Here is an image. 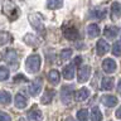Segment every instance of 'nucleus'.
<instances>
[{
	"instance_id": "1",
	"label": "nucleus",
	"mask_w": 121,
	"mask_h": 121,
	"mask_svg": "<svg viewBox=\"0 0 121 121\" xmlns=\"http://www.w3.org/2000/svg\"><path fill=\"white\" fill-rule=\"evenodd\" d=\"M3 13L11 20H15L19 15V9L11 0H3Z\"/></svg>"
},
{
	"instance_id": "2",
	"label": "nucleus",
	"mask_w": 121,
	"mask_h": 121,
	"mask_svg": "<svg viewBox=\"0 0 121 121\" xmlns=\"http://www.w3.org/2000/svg\"><path fill=\"white\" fill-rule=\"evenodd\" d=\"M40 64H42V58L38 54H32L26 58V62H25V67L28 69L29 73H35V72L39 71L40 68Z\"/></svg>"
},
{
	"instance_id": "3",
	"label": "nucleus",
	"mask_w": 121,
	"mask_h": 121,
	"mask_svg": "<svg viewBox=\"0 0 121 121\" xmlns=\"http://www.w3.org/2000/svg\"><path fill=\"white\" fill-rule=\"evenodd\" d=\"M29 23L32 24V26L38 32H44V23H43V18H42L40 14L38 13H33L29 15Z\"/></svg>"
},
{
	"instance_id": "4",
	"label": "nucleus",
	"mask_w": 121,
	"mask_h": 121,
	"mask_svg": "<svg viewBox=\"0 0 121 121\" xmlns=\"http://www.w3.org/2000/svg\"><path fill=\"white\" fill-rule=\"evenodd\" d=\"M72 98H73V87L72 86H63L62 91H60V100L64 105L71 104Z\"/></svg>"
},
{
	"instance_id": "5",
	"label": "nucleus",
	"mask_w": 121,
	"mask_h": 121,
	"mask_svg": "<svg viewBox=\"0 0 121 121\" xmlns=\"http://www.w3.org/2000/svg\"><path fill=\"white\" fill-rule=\"evenodd\" d=\"M42 78H35L34 81L29 85V95L30 96H33V97H35L38 96V95L40 93V90H42Z\"/></svg>"
},
{
	"instance_id": "6",
	"label": "nucleus",
	"mask_w": 121,
	"mask_h": 121,
	"mask_svg": "<svg viewBox=\"0 0 121 121\" xmlns=\"http://www.w3.org/2000/svg\"><path fill=\"white\" fill-rule=\"evenodd\" d=\"M90 76H91V67L90 66L81 67L78 71V82H81V83L87 82L90 78Z\"/></svg>"
},
{
	"instance_id": "7",
	"label": "nucleus",
	"mask_w": 121,
	"mask_h": 121,
	"mask_svg": "<svg viewBox=\"0 0 121 121\" xmlns=\"http://www.w3.org/2000/svg\"><path fill=\"white\" fill-rule=\"evenodd\" d=\"M63 34H64V37H66L68 40H76V39H78V37H79L78 30L76 29L74 26H68V28H64Z\"/></svg>"
},
{
	"instance_id": "8",
	"label": "nucleus",
	"mask_w": 121,
	"mask_h": 121,
	"mask_svg": "<svg viewBox=\"0 0 121 121\" xmlns=\"http://www.w3.org/2000/svg\"><path fill=\"white\" fill-rule=\"evenodd\" d=\"M116 67H117L116 62L112 58H106L104 60V63H102V68H104L106 73H113L116 71Z\"/></svg>"
},
{
	"instance_id": "9",
	"label": "nucleus",
	"mask_w": 121,
	"mask_h": 121,
	"mask_svg": "<svg viewBox=\"0 0 121 121\" xmlns=\"http://www.w3.org/2000/svg\"><path fill=\"white\" fill-rule=\"evenodd\" d=\"M101 101L102 104L105 106H107V107H115L117 105V97L113 96V95H104V96L101 97Z\"/></svg>"
},
{
	"instance_id": "10",
	"label": "nucleus",
	"mask_w": 121,
	"mask_h": 121,
	"mask_svg": "<svg viewBox=\"0 0 121 121\" xmlns=\"http://www.w3.org/2000/svg\"><path fill=\"white\" fill-rule=\"evenodd\" d=\"M96 51H97V54H98V56H105L106 53L110 51V44H108L106 40L100 39V40L97 42Z\"/></svg>"
},
{
	"instance_id": "11",
	"label": "nucleus",
	"mask_w": 121,
	"mask_h": 121,
	"mask_svg": "<svg viewBox=\"0 0 121 121\" xmlns=\"http://www.w3.org/2000/svg\"><path fill=\"white\" fill-rule=\"evenodd\" d=\"M120 29L117 28V26L115 25H107L104 30V34L106 38H108V39H115V38L117 37V34H119Z\"/></svg>"
},
{
	"instance_id": "12",
	"label": "nucleus",
	"mask_w": 121,
	"mask_h": 121,
	"mask_svg": "<svg viewBox=\"0 0 121 121\" xmlns=\"http://www.w3.org/2000/svg\"><path fill=\"white\" fill-rule=\"evenodd\" d=\"M88 96H90V91H88V88H86V87H82L81 90L76 91L74 98H76V101L82 102V101L87 100V98H88Z\"/></svg>"
},
{
	"instance_id": "13",
	"label": "nucleus",
	"mask_w": 121,
	"mask_h": 121,
	"mask_svg": "<svg viewBox=\"0 0 121 121\" xmlns=\"http://www.w3.org/2000/svg\"><path fill=\"white\" fill-rule=\"evenodd\" d=\"M48 79H49V83H52L53 86H57L59 83V79H60L59 72L57 69H51L48 72Z\"/></svg>"
},
{
	"instance_id": "14",
	"label": "nucleus",
	"mask_w": 121,
	"mask_h": 121,
	"mask_svg": "<svg viewBox=\"0 0 121 121\" xmlns=\"http://www.w3.org/2000/svg\"><path fill=\"white\" fill-rule=\"evenodd\" d=\"M53 97H54V90H47L44 92V95L42 96L40 102L43 105H48V104H51V101L53 100Z\"/></svg>"
},
{
	"instance_id": "15",
	"label": "nucleus",
	"mask_w": 121,
	"mask_h": 121,
	"mask_svg": "<svg viewBox=\"0 0 121 121\" xmlns=\"http://www.w3.org/2000/svg\"><path fill=\"white\" fill-rule=\"evenodd\" d=\"M63 76L66 79H73L74 77V64H68L63 68Z\"/></svg>"
},
{
	"instance_id": "16",
	"label": "nucleus",
	"mask_w": 121,
	"mask_h": 121,
	"mask_svg": "<svg viewBox=\"0 0 121 121\" xmlns=\"http://www.w3.org/2000/svg\"><path fill=\"white\" fill-rule=\"evenodd\" d=\"M24 42L28 45H32V47H37V45H39V39L35 37V35H33V34H25L24 35Z\"/></svg>"
},
{
	"instance_id": "17",
	"label": "nucleus",
	"mask_w": 121,
	"mask_h": 121,
	"mask_svg": "<svg viewBox=\"0 0 121 121\" xmlns=\"http://www.w3.org/2000/svg\"><path fill=\"white\" fill-rule=\"evenodd\" d=\"M14 105L17 108H24L26 106V98L23 96L22 93H18L15 96V100H14Z\"/></svg>"
},
{
	"instance_id": "18",
	"label": "nucleus",
	"mask_w": 121,
	"mask_h": 121,
	"mask_svg": "<svg viewBox=\"0 0 121 121\" xmlns=\"http://www.w3.org/2000/svg\"><path fill=\"white\" fill-rule=\"evenodd\" d=\"M87 34H88V37H91V38L98 37V34H100V28H98V25L97 24H90L87 26Z\"/></svg>"
},
{
	"instance_id": "19",
	"label": "nucleus",
	"mask_w": 121,
	"mask_h": 121,
	"mask_svg": "<svg viewBox=\"0 0 121 121\" xmlns=\"http://www.w3.org/2000/svg\"><path fill=\"white\" fill-rule=\"evenodd\" d=\"M113 87V79L111 77H104L102 78V82H101V88L105 90V91H108V90H112Z\"/></svg>"
},
{
	"instance_id": "20",
	"label": "nucleus",
	"mask_w": 121,
	"mask_h": 121,
	"mask_svg": "<svg viewBox=\"0 0 121 121\" xmlns=\"http://www.w3.org/2000/svg\"><path fill=\"white\" fill-rule=\"evenodd\" d=\"M40 119H42V111H39V110L34 108V110L28 112V120L29 121H40Z\"/></svg>"
},
{
	"instance_id": "21",
	"label": "nucleus",
	"mask_w": 121,
	"mask_h": 121,
	"mask_svg": "<svg viewBox=\"0 0 121 121\" xmlns=\"http://www.w3.org/2000/svg\"><path fill=\"white\" fill-rule=\"evenodd\" d=\"M63 5V0H47V8L51 10H56L62 8Z\"/></svg>"
},
{
	"instance_id": "22",
	"label": "nucleus",
	"mask_w": 121,
	"mask_h": 121,
	"mask_svg": "<svg viewBox=\"0 0 121 121\" xmlns=\"http://www.w3.org/2000/svg\"><path fill=\"white\" fill-rule=\"evenodd\" d=\"M91 121H102V112L98 107L91 110Z\"/></svg>"
},
{
	"instance_id": "23",
	"label": "nucleus",
	"mask_w": 121,
	"mask_h": 121,
	"mask_svg": "<svg viewBox=\"0 0 121 121\" xmlns=\"http://www.w3.org/2000/svg\"><path fill=\"white\" fill-rule=\"evenodd\" d=\"M4 58H5L6 62H15L17 60V53H15L14 49H6V52H5V54H4Z\"/></svg>"
},
{
	"instance_id": "24",
	"label": "nucleus",
	"mask_w": 121,
	"mask_h": 121,
	"mask_svg": "<svg viewBox=\"0 0 121 121\" xmlns=\"http://www.w3.org/2000/svg\"><path fill=\"white\" fill-rule=\"evenodd\" d=\"M11 101V95L8 91H0V104L8 105Z\"/></svg>"
},
{
	"instance_id": "25",
	"label": "nucleus",
	"mask_w": 121,
	"mask_h": 121,
	"mask_svg": "<svg viewBox=\"0 0 121 121\" xmlns=\"http://www.w3.org/2000/svg\"><path fill=\"white\" fill-rule=\"evenodd\" d=\"M72 54H73V51L69 48H66V49H63L62 52H60V56H59V59H60V62H64V60H68L72 57Z\"/></svg>"
},
{
	"instance_id": "26",
	"label": "nucleus",
	"mask_w": 121,
	"mask_h": 121,
	"mask_svg": "<svg viewBox=\"0 0 121 121\" xmlns=\"http://www.w3.org/2000/svg\"><path fill=\"white\" fill-rule=\"evenodd\" d=\"M120 14H121V5L119 3H113L111 5V17L117 18Z\"/></svg>"
},
{
	"instance_id": "27",
	"label": "nucleus",
	"mask_w": 121,
	"mask_h": 121,
	"mask_svg": "<svg viewBox=\"0 0 121 121\" xmlns=\"http://www.w3.org/2000/svg\"><path fill=\"white\" fill-rule=\"evenodd\" d=\"M10 40H11V35L8 32L0 33V47H1V45H5L6 43H9Z\"/></svg>"
},
{
	"instance_id": "28",
	"label": "nucleus",
	"mask_w": 121,
	"mask_h": 121,
	"mask_svg": "<svg viewBox=\"0 0 121 121\" xmlns=\"http://www.w3.org/2000/svg\"><path fill=\"white\" fill-rule=\"evenodd\" d=\"M77 119L78 121H87L88 120V111L86 108H81L77 111Z\"/></svg>"
},
{
	"instance_id": "29",
	"label": "nucleus",
	"mask_w": 121,
	"mask_h": 121,
	"mask_svg": "<svg viewBox=\"0 0 121 121\" xmlns=\"http://www.w3.org/2000/svg\"><path fill=\"white\" fill-rule=\"evenodd\" d=\"M112 53H113V56H116V57L121 56V42L120 40H117V42L113 43V45H112Z\"/></svg>"
},
{
	"instance_id": "30",
	"label": "nucleus",
	"mask_w": 121,
	"mask_h": 121,
	"mask_svg": "<svg viewBox=\"0 0 121 121\" xmlns=\"http://www.w3.org/2000/svg\"><path fill=\"white\" fill-rule=\"evenodd\" d=\"M9 77V71H8L6 67L1 66L0 67V81H5Z\"/></svg>"
},
{
	"instance_id": "31",
	"label": "nucleus",
	"mask_w": 121,
	"mask_h": 121,
	"mask_svg": "<svg viewBox=\"0 0 121 121\" xmlns=\"http://www.w3.org/2000/svg\"><path fill=\"white\" fill-rule=\"evenodd\" d=\"M107 14V10L105 9H98V10H95V17L98 18V19H104Z\"/></svg>"
},
{
	"instance_id": "32",
	"label": "nucleus",
	"mask_w": 121,
	"mask_h": 121,
	"mask_svg": "<svg viewBox=\"0 0 121 121\" xmlns=\"http://www.w3.org/2000/svg\"><path fill=\"white\" fill-rule=\"evenodd\" d=\"M0 121H11V117L8 113L0 111Z\"/></svg>"
},
{
	"instance_id": "33",
	"label": "nucleus",
	"mask_w": 121,
	"mask_h": 121,
	"mask_svg": "<svg viewBox=\"0 0 121 121\" xmlns=\"http://www.w3.org/2000/svg\"><path fill=\"white\" fill-rule=\"evenodd\" d=\"M14 81H15V82H24V81H26V78H25L23 74H17V76L14 77Z\"/></svg>"
},
{
	"instance_id": "34",
	"label": "nucleus",
	"mask_w": 121,
	"mask_h": 121,
	"mask_svg": "<svg viewBox=\"0 0 121 121\" xmlns=\"http://www.w3.org/2000/svg\"><path fill=\"white\" fill-rule=\"evenodd\" d=\"M116 117L117 119H121V106L116 110Z\"/></svg>"
},
{
	"instance_id": "35",
	"label": "nucleus",
	"mask_w": 121,
	"mask_h": 121,
	"mask_svg": "<svg viewBox=\"0 0 121 121\" xmlns=\"http://www.w3.org/2000/svg\"><path fill=\"white\" fill-rule=\"evenodd\" d=\"M82 60L81 57H76V59H74V64H79V62Z\"/></svg>"
},
{
	"instance_id": "36",
	"label": "nucleus",
	"mask_w": 121,
	"mask_h": 121,
	"mask_svg": "<svg viewBox=\"0 0 121 121\" xmlns=\"http://www.w3.org/2000/svg\"><path fill=\"white\" fill-rule=\"evenodd\" d=\"M117 92L121 93V79L119 81V83H117Z\"/></svg>"
},
{
	"instance_id": "37",
	"label": "nucleus",
	"mask_w": 121,
	"mask_h": 121,
	"mask_svg": "<svg viewBox=\"0 0 121 121\" xmlns=\"http://www.w3.org/2000/svg\"><path fill=\"white\" fill-rule=\"evenodd\" d=\"M66 121H74L73 119H72V117H67V120Z\"/></svg>"
},
{
	"instance_id": "38",
	"label": "nucleus",
	"mask_w": 121,
	"mask_h": 121,
	"mask_svg": "<svg viewBox=\"0 0 121 121\" xmlns=\"http://www.w3.org/2000/svg\"><path fill=\"white\" fill-rule=\"evenodd\" d=\"M18 121H25V120H24V119H19Z\"/></svg>"
}]
</instances>
